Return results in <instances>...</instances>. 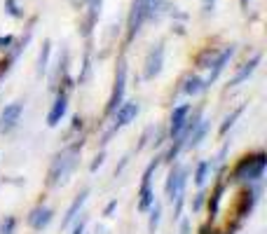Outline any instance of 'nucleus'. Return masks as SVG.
<instances>
[{
    "label": "nucleus",
    "instance_id": "obj_1",
    "mask_svg": "<svg viewBox=\"0 0 267 234\" xmlns=\"http://www.w3.org/2000/svg\"><path fill=\"white\" fill-rule=\"evenodd\" d=\"M80 153H82V141L63 148L61 153L54 155L52 164H49V173H47V183L49 185H59V183H66L68 176L75 171V166L80 162Z\"/></svg>",
    "mask_w": 267,
    "mask_h": 234
},
{
    "label": "nucleus",
    "instance_id": "obj_2",
    "mask_svg": "<svg viewBox=\"0 0 267 234\" xmlns=\"http://www.w3.org/2000/svg\"><path fill=\"white\" fill-rule=\"evenodd\" d=\"M265 169H267V155L265 153L246 155V157H241L239 164L234 166L232 180H237V183H258V180H263V176H265Z\"/></svg>",
    "mask_w": 267,
    "mask_h": 234
},
{
    "label": "nucleus",
    "instance_id": "obj_3",
    "mask_svg": "<svg viewBox=\"0 0 267 234\" xmlns=\"http://www.w3.org/2000/svg\"><path fill=\"white\" fill-rule=\"evenodd\" d=\"M152 2H155V0H134L132 2V12H129V33H127L129 40H134L136 33L141 31V26L150 19Z\"/></svg>",
    "mask_w": 267,
    "mask_h": 234
},
{
    "label": "nucleus",
    "instance_id": "obj_4",
    "mask_svg": "<svg viewBox=\"0 0 267 234\" xmlns=\"http://www.w3.org/2000/svg\"><path fill=\"white\" fill-rule=\"evenodd\" d=\"M125 89H127V61L117 63V73H115V82H113V91H110V99H108V106H106V113L113 115L120 103L125 101Z\"/></svg>",
    "mask_w": 267,
    "mask_h": 234
},
{
    "label": "nucleus",
    "instance_id": "obj_5",
    "mask_svg": "<svg viewBox=\"0 0 267 234\" xmlns=\"http://www.w3.org/2000/svg\"><path fill=\"white\" fill-rule=\"evenodd\" d=\"M162 159L148 164V169L143 171V180H141V190H138V211H148L155 201V190H152V173L157 171Z\"/></svg>",
    "mask_w": 267,
    "mask_h": 234
},
{
    "label": "nucleus",
    "instance_id": "obj_6",
    "mask_svg": "<svg viewBox=\"0 0 267 234\" xmlns=\"http://www.w3.org/2000/svg\"><path fill=\"white\" fill-rule=\"evenodd\" d=\"M185 183H187V169L180 166V164H174L171 166L169 176H167V183H164V192L167 197L174 201L176 197H180L185 192Z\"/></svg>",
    "mask_w": 267,
    "mask_h": 234
},
{
    "label": "nucleus",
    "instance_id": "obj_7",
    "mask_svg": "<svg viewBox=\"0 0 267 234\" xmlns=\"http://www.w3.org/2000/svg\"><path fill=\"white\" fill-rule=\"evenodd\" d=\"M24 115V101H12L0 113V134H12Z\"/></svg>",
    "mask_w": 267,
    "mask_h": 234
},
{
    "label": "nucleus",
    "instance_id": "obj_8",
    "mask_svg": "<svg viewBox=\"0 0 267 234\" xmlns=\"http://www.w3.org/2000/svg\"><path fill=\"white\" fill-rule=\"evenodd\" d=\"M164 68V42H157L152 47L148 56H145V66H143V78L145 80H155Z\"/></svg>",
    "mask_w": 267,
    "mask_h": 234
},
{
    "label": "nucleus",
    "instance_id": "obj_9",
    "mask_svg": "<svg viewBox=\"0 0 267 234\" xmlns=\"http://www.w3.org/2000/svg\"><path fill=\"white\" fill-rule=\"evenodd\" d=\"M234 52H237V47H234V45H227L225 49H221V52L216 54L214 63L209 66V68H211V73H209V78L204 80V82H206V87H209V84H214V82L218 80V78H221L222 71H225V68L230 66V61H232V56H234Z\"/></svg>",
    "mask_w": 267,
    "mask_h": 234
},
{
    "label": "nucleus",
    "instance_id": "obj_10",
    "mask_svg": "<svg viewBox=\"0 0 267 234\" xmlns=\"http://www.w3.org/2000/svg\"><path fill=\"white\" fill-rule=\"evenodd\" d=\"M190 113H192V106H190V103H180V106L174 108L171 119H169V136H171V138H176V136L183 134V129H185V124H187V117H190Z\"/></svg>",
    "mask_w": 267,
    "mask_h": 234
},
{
    "label": "nucleus",
    "instance_id": "obj_11",
    "mask_svg": "<svg viewBox=\"0 0 267 234\" xmlns=\"http://www.w3.org/2000/svg\"><path fill=\"white\" fill-rule=\"evenodd\" d=\"M138 103L136 101H122L120 103V108L113 113L115 115V126H113V131H117V129H122V126H127V124H132L134 119H136V115H138Z\"/></svg>",
    "mask_w": 267,
    "mask_h": 234
},
{
    "label": "nucleus",
    "instance_id": "obj_12",
    "mask_svg": "<svg viewBox=\"0 0 267 234\" xmlns=\"http://www.w3.org/2000/svg\"><path fill=\"white\" fill-rule=\"evenodd\" d=\"M66 113H68V94L66 91H59L52 103V108H49V113H47V126H59L61 119L66 117Z\"/></svg>",
    "mask_w": 267,
    "mask_h": 234
},
{
    "label": "nucleus",
    "instance_id": "obj_13",
    "mask_svg": "<svg viewBox=\"0 0 267 234\" xmlns=\"http://www.w3.org/2000/svg\"><path fill=\"white\" fill-rule=\"evenodd\" d=\"M52 218H54L52 208H47V206H43V204H40V206H36L33 211H31V213H28V225L33 227L36 232H43L44 227L52 223Z\"/></svg>",
    "mask_w": 267,
    "mask_h": 234
},
{
    "label": "nucleus",
    "instance_id": "obj_14",
    "mask_svg": "<svg viewBox=\"0 0 267 234\" xmlns=\"http://www.w3.org/2000/svg\"><path fill=\"white\" fill-rule=\"evenodd\" d=\"M209 126H211V124H209V119H204V117H202V119L197 122L195 129L190 131V136H187L185 150H195V148H199V145H202V141H204L206 134H209Z\"/></svg>",
    "mask_w": 267,
    "mask_h": 234
},
{
    "label": "nucleus",
    "instance_id": "obj_15",
    "mask_svg": "<svg viewBox=\"0 0 267 234\" xmlns=\"http://www.w3.org/2000/svg\"><path fill=\"white\" fill-rule=\"evenodd\" d=\"M260 61H263V56L256 54L253 59H251V61H246L244 66H241L239 71H237V75H234V78H232V80L227 82V84H230V87H239L241 82H246V80L251 78V75L256 73V68H258V63H260Z\"/></svg>",
    "mask_w": 267,
    "mask_h": 234
},
{
    "label": "nucleus",
    "instance_id": "obj_16",
    "mask_svg": "<svg viewBox=\"0 0 267 234\" xmlns=\"http://www.w3.org/2000/svg\"><path fill=\"white\" fill-rule=\"evenodd\" d=\"M87 197H89V190H82L78 197L73 199V204L68 206V211H66V218L61 220V227H68V225H73V220L78 218V213L82 211V206H85V201H87Z\"/></svg>",
    "mask_w": 267,
    "mask_h": 234
},
{
    "label": "nucleus",
    "instance_id": "obj_17",
    "mask_svg": "<svg viewBox=\"0 0 267 234\" xmlns=\"http://www.w3.org/2000/svg\"><path fill=\"white\" fill-rule=\"evenodd\" d=\"M206 82L199 78V75H187L185 80H183V91H185L187 96H197V94H202L206 91Z\"/></svg>",
    "mask_w": 267,
    "mask_h": 234
},
{
    "label": "nucleus",
    "instance_id": "obj_18",
    "mask_svg": "<svg viewBox=\"0 0 267 234\" xmlns=\"http://www.w3.org/2000/svg\"><path fill=\"white\" fill-rule=\"evenodd\" d=\"M49 54H52V42H49V40H44L43 49H40V54H38V63H36L38 78H43L44 73H47V66H49Z\"/></svg>",
    "mask_w": 267,
    "mask_h": 234
},
{
    "label": "nucleus",
    "instance_id": "obj_19",
    "mask_svg": "<svg viewBox=\"0 0 267 234\" xmlns=\"http://www.w3.org/2000/svg\"><path fill=\"white\" fill-rule=\"evenodd\" d=\"M222 195H225V183H218L216 190H214V195H211V199H209V213H211V218L218 216V208H221Z\"/></svg>",
    "mask_w": 267,
    "mask_h": 234
},
{
    "label": "nucleus",
    "instance_id": "obj_20",
    "mask_svg": "<svg viewBox=\"0 0 267 234\" xmlns=\"http://www.w3.org/2000/svg\"><path fill=\"white\" fill-rule=\"evenodd\" d=\"M244 110H246V106H239V108H234V110H232L230 115L225 117V122L221 124V129H218V134H221V136L227 134V131H230L232 126H234V122H237V119H239V117L244 115Z\"/></svg>",
    "mask_w": 267,
    "mask_h": 234
},
{
    "label": "nucleus",
    "instance_id": "obj_21",
    "mask_svg": "<svg viewBox=\"0 0 267 234\" xmlns=\"http://www.w3.org/2000/svg\"><path fill=\"white\" fill-rule=\"evenodd\" d=\"M209 176H211V166H209L206 159H202V162L197 164V169H195V183L199 185V188H204V183H206Z\"/></svg>",
    "mask_w": 267,
    "mask_h": 234
},
{
    "label": "nucleus",
    "instance_id": "obj_22",
    "mask_svg": "<svg viewBox=\"0 0 267 234\" xmlns=\"http://www.w3.org/2000/svg\"><path fill=\"white\" fill-rule=\"evenodd\" d=\"M148 211H150V225H148V230H150V234H155L157 232V225H160V218H162V204L152 201V206Z\"/></svg>",
    "mask_w": 267,
    "mask_h": 234
},
{
    "label": "nucleus",
    "instance_id": "obj_23",
    "mask_svg": "<svg viewBox=\"0 0 267 234\" xmlns=\"http://www.w3.org/2000/svg\"><path fill=\"white\" fill-rule=\"evenodd\" d=\"M14 227H17V218L5 216L2 223H0V234H14Z\"/></svg>",
    "mask_w": 267,
    "mask_h": 234
},
{
    "label": "nucleus",
    "instance_id": "obj_24",
    "mask_svg": "<svg viewBox=\"0 0 267 234\" xmlns=\"http://www.w3.org/2000/svg\"><path fill=\"white\" fill-rule=\"evenodd\" d=\"M216 54H218L216 49H204V54H202L199 59H197V63H199V68H209V66L214 63Z\"/></svg>",
    "mask_w": 267,
    "mask_h": 234
},
{
    "label": "nucleus",
    "instance_id": "obj_25",
    "mask_svg": "<svg viewBox=\"0 0 267 234\" xmlns=\"http://www.w3.org/2000/svg\"><path fill=\"white\" fill-rule=\"evenodd\" d=\"M5 12H7L9 17H14V19H21V17H24L21 7L17 5V0H5Z\"/></svg>",
    "mask_w": 267,
    "mask_h": 234
},
{
    "label": "nucleus",
    "instance_id": "obj_26",
    "mask_svg": "<svg viewBox=\"0 0 267 234\" xmlns=\"http://www.w3.org/2000/svg\"><path fill=\"white\" fill-rule=\"evenodd\" d=\"M204 201H206V192H204V190H199V192H197V197H195V201H192V213L202 211Z\"/></svg>",
    "mask_w": 267,
    "mask_h": 234
},
{
    "label": "nucleus",
    "instance_id": "obj_27",
    "mask_svg": "<svg viewBox=\"0 0 267 234\" xmlns=\"http://www.w3.org/2000/svg\"><path fill=\"white\" fill-rule=\"evenodd\" d=\"M12 45H14V38L12 36H0V52H9Z\"/></svg>",
    "mask_w": 267,
    "mask_h": 234
},
{
    "label": "nucleus",
    "instance_id": "obj_28",
    "mask_svg": "<svg viewBox=\"0 0 267 234\" xmlns=\"http://www.w3.org/2000/svg\"><path fill=\"white\" fill-rule=\"evenodd\" d=\"M180 234H192V223H190V218H183V220H180Z\"/></svg>",
    "mask_w": 267,
    "mask_h": 234
},
{
    "label": "nucleus",
    "instance_id": "obj_29",
    "mask_svg": "<svg viewBox=\"0 0 267 234\" xmlns=\"http://www.w3.org/2000/svg\"><path fill=\"white\" fill-rule=\"evenodd\" d=\"M85 225H87V218H80V223L73 227V234H85Z\"/></svg>",
    "mask_w": 267,
    "mask_h": 234
},
{
    "label": "nucleus",
    "instance_id": "obj_30",
    "mask_svg": "<svg viewBox=\"0 0 267 234\" xmlns=\"http://www.w3.org/2000/svg\"><path fill=\"white\" fill-rule=\"evenodd\" d=\"M103 159H106V153H101V155H96V159H94V164H91V173L96 171L98 166L103 164Z\"/></svg>",
    "mask_w": 267,
    "mask_h": 234
},
{
    "label": "nucleus",
    "instance_id": "obj_31",
    "mask_svg": "<svg viewBox=\"0 0 267 234\" xmlns=\"http://www.w3.org/2000/svg\"><path fill=\"white\" fill-rule=\"evenodd\" d=\"M115 208H117V199H113V201H110V204L106 206V211H103V216L110 218V216H113V211H115Z\"/></svg>",
    "mask_w": 267,
    "mask_h": 234
},
{
    "label": "nucleus",
    "instance_id": "obj_32",
    "mask_svg": "<svg viewBox=\"0 0 267 234\" xmlns=\"http://www.w3.org/2000/svg\"><path fill=\"white\" fill-rule=\"evenodd\" d=\"M214 5H216V0H204V2H202V7H204V14L214 12Z\"/></svg>",
    "mask_w": 267,
    "mask_h": 234
},
{
    "label": "nucleus",
    "instance_id": "obj_33",
    "mask_svg": "<svg viewBox=\"0 0 267 234\" xmlns=\"http://www.w3.org/2000/svg\"><path fill=\"white\" fill-rule=\"evenodd\" d=\"M239 2H241V7L246 9V7H249V2H251V0H239Z\"/></svg>",
    "mask_w": 267,
    "mask_h": 234
},
{
    "label": "nucleus",
    "instance_id": "obj_34",
    "mask_svg": "<svg viewBox=\"0 0 267 234\" xmlns=\"http://www.w3.org/2000/svg\"><path fill=\"white\" fill-rule=\"evenodd\" d=\"M85 2H91V0H85Z\"/></svg>",
    "mask_w": 267,
    "mask_h": 234
}]
</instances>
